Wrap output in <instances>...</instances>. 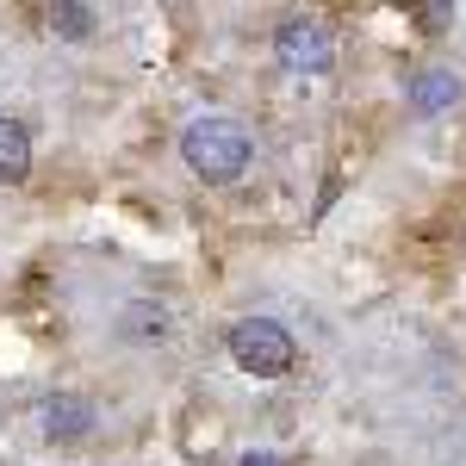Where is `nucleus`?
<instances>
[{"label":"nucleus","mask_w":466,"mask_h":466,"mask_svg":"<svg viewBox=\"0 0 466 466\" xmlns=\"http://www.w3.org/2000/svg\"><path fill=\"white\" fill-rule=\"evenodd\" d=\"M180 156H187V168L206 180H237L243 168H249V131L237 125V118H224V112H212V118H193L187 131H180Z\"/></svg>","instance_id":"1"},{"label":"nucleus","mask_w":466,"mask_h":466,"mask_svg":"<svg viewBox=\"0 0 466 466\" xmlns=\"http://www.w3.org/2000/svg\"><path fill=\"white\" fill-rule=\"evenodd\" d=\"M230 360L243 367V373H255V380H280V373H292V336L280 329V323H268V318H243V323H230Z\"/></svg>","instance_id":"2"},{"label":"nucleus","mask_w":466,"mask_h":466,"mask_svg":"<svg viewBox=\"0 0 466 466\" xmlns=\"http://www.w3.org/2000/svg\"><path fill=\"white\" fill-rule=\"evenodd\" d=\"M274 56H280L292 75H323L336 63V37H329V25H318V19H287L280 37H274Z\"/></svg>","instance_id":"3"},{"label":"nucleus","mask_w":466,"mask_h":466,"mask_svg":"<svg viewBox=\"0 0 466 466\" xmlns=\"http://www.w3.org/2000/svg\"><path fill=\"white\" fill-rule=\"evenodd\" d=\"M404 100H410L417 112H441V106H454V100H461V75H454V69H423V75H410Z\"/></svg>","instance_id":"4"},{"label":"nucleus","mask_w":466,"mask_h":466,"mask_svg":"<svg viewBox=\"0 0 466 466\" xmlns=\"http://www.w3.org/2000/svg\"><path fill=\"white\" fill-rule=\"evenodd\" d=\"M87 423H94V404H87V398H50V404H44V435H50V441L87 435Z\"/></svg>","instance_id":"5"},{"label":"nucleus","mask_w":466,"mask_h":466,"mask_svg":"<svg viewBox=\"0 0 466 466\" xmlns=\"http://www.w3.org/2000/svg\"><path fill=\"white\" fill-rule=\"evenodd\" d=\"M25 175H32V137H25V125L0 118V187H13Z\"/></svg>","instance_id":"6"},{"label":"nucleus","mask_w":466,"mask_h":466,"mask_svg":"<svg viewBox=\"0 0 466 466\" xmlns=\"http://www.w3.org/2000/svg\"><path fill=\"white\" fill-rule=\"evenodd\" d=\"M50 25H56L63 37H87V32H94V6H75V0H63V6L50 13Z\"/></svg>","instance_id":"7"},{"label":"nucleus","mask_w":466,"mask_h":466,"mask_svg":"<svg viewBox=\"0 0 466 466\" xmlns=\"http://www.w3.org/2000/svg\"><path fill=\"white\" fill-rule=\"evenodd\" d=\"M168 318H162V305H131L125 311V336H162Z\"/></svg>","instance_id":"8"},{"label":"nucleus","mask_w":466,"mask_h":466,"mask_svg":"<svg viewBox=\"0 0 466 466\" xmlns=\"http://www.w3.org/2000/svg\"><path fill=\"white\" fill-rule=\"evenodd\" d=\"M243 466H292L287 454H243Z\"/></svg>","instance_id":"9"}]
</instances>
